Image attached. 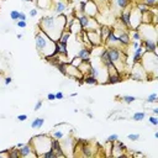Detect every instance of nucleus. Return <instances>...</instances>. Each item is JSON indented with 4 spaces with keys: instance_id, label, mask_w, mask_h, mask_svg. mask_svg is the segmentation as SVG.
<instances>
[{
    "instance_id": "nucleus-1",
    "label": "nucleus",
    "mask_w": 158,
    "mask_h": 158,
    "mask_svg": "<svg viewBox=\"0 0 158 158\" xmlns=\"http://www.w3.org/2000/svg\"><path fill=\"white\" fill-rule=\"evenodd\" d=\"M40 30H42L49 38L53 41H58L62 32L65 30V15L57 16H43L38 22Z\"/></svg>"
},
{
    "instance_id": "nucleus-2",
    "label": "nucleus",
    "mask_w": 158,
    "mask_h": 158,
    "mask_svg": "<svg viewBox=\"0 0 158 158\" xmlns=\"http://www.w3.org/2000/svg\"><path fill=\"white\" fill-rule=\"evenodd\" d=\"M35 44H36V49L40 53V56L43 57L44 59L57 56V53H56V41L49 38L42 30H38L36 32Z\"/></svg>"
},
{
    "instance_id": "nucleus-3",
    "label": "nucleus",
    "mask_w": 158,
    "mask_h": 158,
    "mask_svg": "<svg viewBox=\"0 0 158 158\" xmlns=\"http://www.w3.org/2000/svg\"><path fill=\"white\" fill-rule=\"evenodd\" d=\"M51 141H52V137L46 135V133H42V135H37L35 137H32L28 143H31L35 153L37 157H42L43 153H46L48 149H51Z\"/></svg>"
},
{
    "instance_id": "nucleus-4",
    "label": "nucleus",
    "mask_w": 158,
    "mask_h": 158,
    "mask_svg": "<svg viewBox=\"0 0 158 158\" xmlns=\"http://www.w3.org/2000/svg\"><path fill=\"white\" fill-rule=\"evenodd\" d=\"M139 63L142 64L143 69L147 73V79L153 74L156 77V70L158 68V56L156 52H143Z\"/></svg>"
},
{
    "instance_id": "nucleus-5",
    "label": "nucleus",
    "mask_w": 158,
    "mask_h": 158,
    "mask_svg": "<svg viewBox=\"0 0 158 158\" xmlns=\"http://www.w3.org/2000/svg\"><path fill=\"white\" fill-rule=\"evenodd\" d=\"M107 48V54H109V58L110 60L115 64V67L118 64V63H122L125 60V56L122 54V51L117 47V46H112V47H106Z\"/></svg>"
},
{
    "instance_id": "nucleus-6",
    "label": "nucleus",
    "mask_w": 158,
    "mask_h": 158,
    "mask_svg": "<svg viewBox=\"0 0 158 158\" xmlns=\"http://www.w3.org/2000/svg\"><path fill=\"white\" fill-rule=\"evenodd\" d=\"M64 125H65V123H59V125L54 126V128L49 132V136H51L52 138H56V139H59V141H60L62 138H64L65 136H68L69 132H72V128H70L69 125L67 126V128H63Z\"/></svg>"
},
{
    "instance_id": "nucleus-7",
    "label": "nucleus",
    "mask_w": 158,
    "mask_h": 158,
    "mask_svg": "<svg viewBox=\"0 0 158 158\" xmlns=\"http://www.w3.org/2000/svg\"><path fill=\"white\" fill-rule=\"evenodd\" d=\"M131 79L136 80V81H143V80H147V73L146 70L143 69L142 64L138 62V63H133V67H132V72H131Z\"/></svg>"
},
{
    "instance_id": "nucleus-8",
    "label": "nucleus",
    "mask_w": 158,
    "mask_h": 158,
    "mask_svg": "<svg viewBox=\"0 0 158 158\" xmlns=\"http://www.w3.org/2000/svg\"><path fill=\"white\" fill-rule=\"evenodd\" d=\"M141 23H142L141 12H139L135 6H132V9H131V15H130V30H137Z\"/></svg>"
},
{
    "instance_id": "nucleus-9",
    "label": "nucleus",
    "mask_w": 158,
    "mask_h": 158,
    "mask_svg": "<svg viewBox=\"0 0 158 158\" xmlns=\"http://www.w3.org/2000/svg\"><path fill=\"white\" fill-rule=\"evenodd\" d=\"M89 42L91 43L93 47H98V46H102V41H101V36H100V31L99 30H93V31H85Z\"/></svg>"
},
{
    "instance_id": "nucleus-10",
    "label": "nucleus",
    "mask_w": 158,
    "mask_h": 158,
    "mask_svg": "<svg viewBox=\"0 0 158 158\" xmlns=\"http://www.w3.org/2000/svg\"><path fill=\"white\" fill-rule=\"evenodd\" d=\"M99 12V7L95 0H86L85 1V11L84 14L89 17H95Z\"/></svg>"
},
{
    "instance_id": "nucleus-11",
    "label": "nucleus",
    "mask_w": 158,
    "mask_h": 158,
    "mask_svg": "<svg viewBox=\"0 0 158 158\" xmlns=\"http://www.w3.org/2000/svg\"><path fill=\"white\" fill-rule=\"evenodd\" d=\"M126 146L121 142V141H115L112 142V148H111V156L114 157H120V156H123L125 154V151H126Z\"/></svg>"
},
{
    "instance_id": "nucleus-12",
    "label": "nucleus",
    "mask_w": 158,
    "mask_h": 158,
    "mask_svg": "<svg viewBox=\"0 0 158 158\" xmlns=\"http://www.w3.org/2000/svg\"><path fill=\"white\" fill-rule=\"evenodd\" d=\"M131 9L132 6L128 5L127 7H125L123 10H121V14H120V22L123 25V27L128 28L130 30V15H131Z\"/></svg>"
},
{
    "instance_id": "nucleus-13",
    "label": "nucleus",
    "mask_w": 158,
    "mask_h": 158,
    "mask_svg": "<svg viewBox=\"0 0 158 158\" xmlns=\"http://www.w3.org/2000/svg\"><path fill=\"white\" fill-rule=\"evenodd\" d=\"M19 149V153H20V157H30V156H32V157H37L36 156V153H35V151H33V148H32V146H31V143H23L20 148H17Z\"/></svg>"
},
{
    "instance_id": "nucleus-14",
    "label": "nucleus",
    "mask_w": 158,
    "mask_h": 158,
    "mask_svg": "<svg viewBox=\"0 0 158 158\" xmlns=\"http://www.w3.org/2000/svg\"><path fill=\"white\" fill-rule=\"evenodd\" d=\"M116 35H117V33H116ZM117 37H118V43H120L121 46H123V47L128 46L130 42H131L130 32H127V31H125V30H118V35H117Z\"/></svg>"
},
{
    "instance_id": "nucleus-15",
    "label": "nucleus",
    "mask_w": 158,
    "mask_h": 158,
    "mask_svg": "<svg viewBox=\"0 0 158 158\" xmlns=\"http://www.w3.org/2000/svg\"><path fill=\"white\" fill-rule=\"evenodd\" d=\"M107 47H112V46H118L120 43H118V37H117V35H116V32H115V30L112 28V31L107 35V37H106V40H105V42H104Z\"/></svg>"
},
{
    "instance_id": "nucleus-16",
    "label": "nucleus",
    "mask_w": 158,
    "mask_h": 158,
    "mask_svg": "<svg viewBox=\"0 0 158 158\" xmlns=\"http://www.w3.org/2000/svg\"><path fill=\"white\" fill-rule=\"evenodd\" d=\"M67 77H70V78H79V79H83V74L77 68V67H73L70 63L68 64L67 63Z\"/></svg>"
},
{
    "instance_id": "nucleus-17",
    "label": "nucleus",
    "mask_w": 158,
    "mask_h": 158,
    "mask_svg": "<svg viewBox=\"0 0 158 158\" xmlns=\"http://www.w3.org/2000/svg\"><path fill=\"white\" fill-rule=\"evenodd\" d=\"M142 47L144 48L146 52H156L157 53V43L154 40H142L141 41Z\"/></svg>"
},
{
    "instance_id": "nucleus-18",
    "label": "nucleus",
    "mask_w": 158,
    "mask_h": 158,
    "mask_svg": "<svg viewBox=\"0 0 158 158\" xmlns=\"http://www.w3.org/2000/svg\"><path fill=\"white\" fill-rule=\"evenodd\" d=\"M51 148L56 152L57 157H65L63 149H62V144H60V141L59 139H56V138H52L51 141Z\"/></svg>"
},
{
    "instance_id": "nucleus-19",
    "label": "nucleus",
    "mask_w": 158,
    "mask_h": 158,
    "mask_svg": "<svg viewBox=\"0 0 158 158\" xmlns=\"http://www.w3.org/2000/svg\"><path fill=\"white\" fill-rule=\"evenodd\" d=\"M67 2L65 1H63V0H56L54 1V5H53V11H54V14H57V15H62V14H64V11L67 10Z\"/></svg>"
},
{
    "instance_id": "nucleus-20",
    "label": "nucleus",
    "mask_w": 158,
    "mask_h": 158,
    "mask_svg": "<svg viewBox=\"0 0 158 158\" xmlns=\"http://www.w3.org/2000/svg\"><path fill=\"white\" fill-rule=\"evenodd\" d=\"M90 56H91V49L88 47H81L77 52V57H79L83 62H90Z\"/></svg>"
},
{
    "instance_id": "nucleus-21",
    "label": "nucleus",
    "mask_w": 158,
    "mask_h": 158,
    "mask_svg": "<svg viewBox=\"0 0 158 158\" xmlns=\"http://www.w3.org/2000/svg\"><path fill=\"white\" fill-rule=\"evenodd\" d=\"M68 44L65 43H60L58 41H56V53L58 56H67L68 54V48H67Z\"/></svg>"
},
{
    "instance_id": "nucleus-22",
    "label": "nucleus",
    "mask_w": 158,
    "mask_h": 158,
    "mask_svg": "<svg viewBox=\"0 0 158 158\" xmlns=\"http://www.w3.org/2000/svg\"><path fill=\"white\" fill-rule=\"evenodd\" d=\"M143 52H144V48L142 47V44H141V46H139L138 48L133 49V56H132V63H138V62L141 60V57H142Z\"/></svg>"
},
{
    "instance_id": "nucleus-23",
    "label": "nucleus",
    "mask_w": 158,
    "mask_h": 158,
    "mask_svg": "<svg viewBox=\"0 0 158 158\" xmlns=\"http://www.w3.org/2000/svg\"><path fill=\"white\" fill-rule=\"evenodd\" d=\"M121 80H122V79H121L120 73H112V74H107L106 84H117V83H120Z\"/></svg>"
},
{
    "instance_id": "nucleus-24",
    "label": "nucleus",
    "mask_w": 158,
    "mask_h": 158,
    "mask_svg": "<svg viewBox=\"0 0 158 158\" xmlns=\"http://www.w3.org/2000/svg\"><path fill=\"white\" fill-rule=\"evenodd\" d=\"M99 31H100L101 41H102V43H104V42H105V40H106V37H107V35L112 31V28H111V27H109V26H106V25H104V26H100Z\"/></svg>"
},
{
    "instance_id": "nucleus-25",
    "label": "nucleus",
    "mask_w": 158,
    "mask_h": 158,
    "mask_svg": "<svg viewBox=\"0 0 158 158\" xmlns=\"http://www.w3.org/2000/svg\"><path fill=\"white\" fill-rule=\"evenodd\" d=\"M44 123V118L43 117H35L32 121H31V128L33 130H38L43 126Z\"/></svg>"
},
{
    "instance_id": "nucleus-26",
    "label": "nucleus",
    "mask_w": 158,
    "mask_h": 158,
    "mask_svg": "<svg viewBox=\"0 0 158 158\" xmlns=\"http://www.w3.org/2000/svg\"><path fill=\"white\" fill-rule=\"evenodd\" d=\"M112 2L116 9H121V10H123L125 7L131 5V0H112Z\"/></svg>"
},
{
    "instance_id": "nucleus-27",
    "label": "nucleus",
    "mask_w": 158,
    "mask_h": 158,
    "mask_svg": "<svg viewBox=\"0 0 158 158\" xmlns=\"http://www.w3.org/2000/svg\"><path fill=\"white\" fill-rule=\"evenodd\" d=\"M36 4L40 9L42 10H47L52 6V0H36Z\"/></svg>"
},
{
    "instance_id": "nucleus-28",
    "label": "nucleus",
    "mask_w": 158,
    "mask_h": 158,
    "mask_svg": "<svg viewBox=\"0 0 158 158\" xmlns=\"http://www.w3.org/2000/svg\"><path fill=\"white\" fill-rule=\"evenodd\" d=\"M68 28H69L68 31H70V33H72V32H74V33H79L80 31H83L81 26L79 25V22H78L77 20H74V21H73V23H72V25H70Z\"/></svg>"
},
{
    "instance_id": "nucleus-29",
    "label": "nucleus",
    "mask_w": 158,
    "mask_h": 158,
    "mask_svg": "<svg viewBox=\"0 0 158 158\" xmlns=\"http://www.w3.org/2000/svg\"><path fill=\"white\" fill-rule=\"evenodd\" d=\"M69 37H70V31H68V30H64V31L62 32V35L59 36V38H58V42H60V43H65V44H68V41H69Z\"/></svg>"
},
{
    "instance_id": "nucleus-30",
    "label": "nucleus",
    "mask_w": 158,
    "mask_h": 158,
    "mask_svg": "<svg viewBox=\"0 0 158 158\" xmlns=\"http://www.w3.org/2000/svg\"><path fill=\"white\" fill-rule=\"evenodd\" d=\"M83 79H84V83H86V84H89V85H96V84L99 83L95 77L89 75V74H84V75H83Z\"/></svg>"
},
{
    "instance_id": "nucleus-31",
    "label": "nucleus",
    "mask_w": 158,
    "mask_h": 158,
    "mask_svg": "<svg viewBox=\"0 0 158 158\" xmlns=\"http://www.w3.org/2000/svg\"><path fill=\"white\" fill-rule=\"evenodd\" d=\"M144 117H146V112L144 111H137V112H135L133 115H132V120L133 121H142V120H144Z\"/></svg>"
},
{
    "instance_id": "nucleus-32",
    "label": "nucleus",
    "mask_w": 158,
    "mask_h": 158,
    "mask_svg": "<svg viewBox=\"0 0 158 158\" xmlns=\"http://www.w3.org/2000/svg\"><path fill=\"white\" fill-rule=\"evenodd\" d=\"M130 37H131V40H132V41H138V42H141V41H142L141 33H139L137 30H132V32H131Z\"/></svg>"
},
{
    "instance_id": "nucleus-33",
    "label": "nucleus",
    "mask_w": 158,
    "mask_h": 158,
    "mask_svg": "<svg viewBox=\"0 0 158 158\" xmlns=\"http://www.w3.org/2000/svg\"><path fill=\"white\" fill-rule=\"evenodd\" d=\"M136 96H133V95H123L122 98H121V100L125 102V104H132V102H135L136 101Z\"/></svg>"
},
{
    "instance_id": "nucleus-34",
    "label": "nucleus",
    "mask_w": 158,
    "mask_h": 158,
    "mask_svg": "<svg viewBox=\"0 0 158 158\" xmlns=\"http://www.w3.org/2000/svg\"><path fill=\"white\" fill-rule=\"evenodd\" d=\"M9 152V158H19L20 157V153H19V149L16 147L11 148V149H7Z\"/></svg>"
},
{
    "instance_id": "nucleus-35",
    "label": "nucleus",
    "mask_w": 158,
    "mask_h": 158,
    "mask_svg": "<svg viewBox=\"0 0 158 158\" xmlns=\"http://www.w3.org/2000/svg\"><path fill=\"white\" fill-rule=\"evenodd\" d=\"M139 2H142V4L147 5L148 7H156V6H157L158 0H141Z\"/></svg>"
},
{
    "instance_id": "nucleus-36",
    "label": "nucleus",
    "mask_w": 158,
    "mask_h": 158,
    "mask_svg": "<svg viewBox=\"0 0 158 158\" xmlns=\"http://www.w3.org/2000/svg\"><path fill=\"white\" fill-rule=\"evenodd\" d=\"M157 98H158L157 93H152V94H149L148 98L146 99V102H148V104H151V102H157Z\"/></svg>"
},
{
    "instance_id": "nucleus-37",
    "label": "nucleus",
    "mask_w": 158,
    "mask_h": 158,
    "mask_svg": "<svg viewBox=\"0 0 158 158\" xmlns=\"http://www.w3.org/2000/svg\"><path fill=\"white\" fill-rule=\"evenodd\" d=\"M42 157H43V158H57V154H56V152L51 148V149H48L46 153H43Z\"/></svg>"
},
{
    "instance_id": "nucleus-38",
    "label": "nucleus",
    "mask_w": 158,
    "mask_h": 158,
    "mask_svg": "<svg viewBox=\"0 0 158 158\" xmlns=\"http://www.w3.org/2000/svg\"><path fill=\"white\" fill-rule=\"evenodd\" d=\"M19 14H20V11H17V10H11V11H10V19H11L14 22L19 21Z\"/></svg>"
},
{
    "instance_id": "nucleus-39",
    "label": "nucleus",
    "mask_w": 158,
    "mask_h": 158,
    "mask_svg": "<svg viewBox=\"0 0 158 158\" xmlns=\"http://www.w3.org/2000/svg\"><path fill=\"white\" fill-rule=\"evenodd\" d=\"M148 122H149L152 126H158V117H157L156 115L148 116Z\"/></svg>"
},
{
    "instance_id": "nucleus-40",
    "label": "nucleus",
    "mask_w": 158,
    "mask_h": 158,
    "mask_svg": "<svg viewBox=\"0 0 158 158\" xmlns=\"http://www.w3.org/2000/svg\"><path fill=\"white\" fill-rule=\"evenodd\" d=\"M81 62H83V60H81L79 57H74V58L70 60V64H72L73 67H77V68H78V67L81 64Z\"/></svg>"
},
{
    "instance_id": "nucleus-41",
    "label": "nucleus",
    "mask_w": 158,
    "mask_h": 158,
    "mask_svg": "<svg viewBox=\"0 0 158 158\" xmlns=\"http://www.w3.org/2000/svg\"><path fill=\"white\" fill-rule=\"evenodd\" d=\"M117 139H118V135H117V133L109 135V136H107V138H106V141H107V142H115V141H117Z\"/></svg>"
},
{
    "instance_id": "nucleus-42",
    "label": "nucleus",
    "mask_w": 158,
    "mask_h": 158,
    "mask_svg": "<svg viewBox=\"0 0 158 158\" xmlns=\"http://www.w3.org/2000/svg\"><path fill=\"white\" fill-rule=\"evenodd\" d=\"M77 11H79L80 14H84V11H85V1H79Z\"/></svg>"
},
{
    "instance_id": "nucleus-43",
    "label": "nucleus",
    "mask_w": 158,
    "mask_h": 158,
    "mask_svg": "<svg viewBox=\"0 0 158 158\" xmlns=\"http://www.w3.org/2000/svg\"><path fill=\"white\" fill-rule=\"evenodd\" d=\"M127 138L130 141H138L139 139V135L138 133H128L127 135Z\"/></svg>"
},
{
    "instance_id": "nucleus-44",
    "label": "nucleus",
    "mask_w": 158,
    "mask_h": 158,
    "mask_svg": "<svg viewBox=\"0 0 158 158\" xmlns=\"http://www.w3.org/2000/svg\"><path fill=\"white\" fill-rule=\"evenodd\" d=\"M15 25L17 26V27H20V28H25V27H27V22L26 21H16L15 22Z\"/></svg>"
},
{
    "instance_id": "nucleus-45",
    "label": "nucleus",
    "mask_w": 158,
    "mask_h": 158,
    "mask_svg": "<svg viewBox=\"0 0 158 158\" xmlns=\"http://www.w3.org/2000/svg\"><path fill=\"white\" fill-rule=\"evenodd\" d=\"M16 120H17V121H20V122H23V121H26V120H27V115H26V114H20V115H17Z\"/></svg>"
},
{
    "instance_id": "nucleus-46",
    "label": "nucleus",
    "mask_w": 158,
    "mask_h": 158,
    "mask_svg": "<svg viewBox=\"0 0 158 158\" xmlns=\"http://www.w3.org/2000/svg\"><path fill=\"white\" fill-rule=\"evenodd\" d=\"M42 104H43V101H42L41 99H40V100H37V102L35 104V107H33V110H35V111H38V110L42 107Z\"/></svg>"
},
{
    "instance_id": "nucleus-47",
    "label": "nucleus",
    "mask_w": 158,
    "mask_h": 158,
    "mask_svg": "<svg viewBox=\"0 0 158 158\" xmlns=\"http://www.w3.org/2000/svg\"><path fill=\"white\" fill-rule=\"evenodd\" d=\"M26 19H27V15H26L23 11H20V14H19V20H20V21H26Z\"/></svg>"
},
{
    "instance_id": "nucleus-48",
    "label": "nucleus",
    "mask_w": 158,
    "mask_h": 158,
    "mask_svg": "<svg viewBox=\"0 0 158 158\" xmlns=\"http://www.w3.org/2000/svg\"><path fill=\"white\" fill-rule=\"evenodd\" d=\"M54 94H56V100H63L64 99V94L62 91H57Z\"/></svg>"
},
{
    "instance_id": "nucleus-49",
    "label": "nucleus",
    "mask_w": 158,
    "mask_h": 158,
    "mask_svg": "<svg viewBox=\"0 0 158 158\" xmlns=\"http://www.w3.org/2000/svg\"><path fill=\"white\" fill-rule=\"evenodd\" d=\"M47 100H48V101L56 100V94H54V93H48V94H47Z\"/></svg>"
},
{
    "instance_id": "nucleus-50",
    "label": "nucleus",
    "mask_w": 158,
    "mask_h": 158,
    "mask_svg": "<svg viewBox=\"0 0 158 158\" xmlns=\"http://www.w3.org/2000/svg\"><path fill=\"white\" fill-rule=\"evenodd\" d=\"M130 44L133 47V49H136V48H138V47L141 46V42H138V41H132V42H130Z\"/></svg>"
},
{
    "instance_id": "nucleus-51",
    "label": "nucleus",
    "mask_w": 158,
    "mask_h": 158,
    "mask_svg": "<svg viewBox=\"0 0 158 158\" xmlns=\"http://www.w3.org/2000/svg\"><path fill=\"white\" fill-rule=\"evenodd\" d=\"M37 14H38L37 9H31V10H30V12H28V15H30L31 17H35V16H37Z\"/></svg>"
},
{
    "instance_id": "nucleus-52",
    "label": "nucleus",
    "mask_w": 158,
    "mask_h": 158,
    "mask_svg": "<svg viewBox=\"0 0 158 158\" xmlns=\"http://www.w3.org/2000/svg\"><path fill=\"white\" fill-rule=\"evenodd\" d=\"M11 81H12L11 77H6V78H5V80H4V84H5V86L10 85V84H11Z\"/></svg>"
},
{
    "instance_id": "nucleus-53",
    "label": "nucleus",
    "mask_w": 158,
    "mask_h": 158,
    "mask_svg": "<svg viewBox=\"0 0 158 158\" xmlns=\"http://www.w3.org/2000/svg\"><path fill=\"white\" fill-rule=\"evenodd\" d=\"M152 114H153V115H156V116H158V107H157V106L152 107Z\"/></svg>"
},
{
    "instance_id": "nucleus-54",
    "label": "nucleus",
    "mask_w": 158,
    "mask_h": 158,
    "mask_svg": "<svg viewBox=\"0 0 158 158\" xmlns=\"http://www.w3.org/2000/svg\"><path fill=\"white\" fill-rule=\"evenodd\" d=\"M86 115H88V116H89V117H90V118H93V117H94V115H93V114H91V112H89V111H88V112H86Z\"/></svg>"
},
{
    "instance_id": "nucleus-55",
    "label": "nucleus",
    "mask_w": 158,
    "mask_h": 158,
    "mask_svg": "<svg viewBox=\"0 0 158 158\" xmlns=\"http://www.w3.org/2000/svg\"><path fill=\"white\" fill-rule=\"evenodd\" d=\"M22 144H23V143H17V144H16V146H15V147H16V148H20V147H21V146H22Z\"/></svg>"
},
{
    "instance_id": "nucleus-56",
    "label": "nucleus",
    "mask_w": 158,
    "mask_h": 158,
    "mask_svg": "<svg viewBox=\"0 0 158 158\" xmlns=\"http://www.w3.org/2000/svg\"><path fill=\"white\" fill-rule=\"evenodd\" d=\"M17 38L21 40V38H22V35H21V33H17Z\"/></svg>"
},
{
    "instance_id": "nucleus-57",
    "label": "nucleus",
    "mask_w": 158,
    "mask_h": 158,
    "mask_svg": "<svg viewBox=\"0 0 158 158\" xmlns=\"http://www.w3.org/2000/svg\"><path fill=\"white\" fill-rule=\"evenodd\" d=\"M77 95H78L77 93H72V94H70V96H72V98H74V96H77Z\"/></svg>"
},
{
    "instance_id": "nucleus-58",
    "label": "nucleus",
    "mask_w": 158,
    "mask_h": 158,
    "mask_svg": "<svg viewBox=\"0 0 158 158\" xmlns=\"http://www.w3.org/2000/svg\"><path fill=\"white\" fill-rule=\"evenodd\" d=\"M22 1H25V2H31L32 0H22Z\"/></svg>"
}]
</instances>
